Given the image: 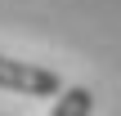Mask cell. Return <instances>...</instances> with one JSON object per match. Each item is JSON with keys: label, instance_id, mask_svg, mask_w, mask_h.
Listing matches in <instances>:
<instances>
[{"label": "cell", "instance_id": "cell-1", "mask_svg": "<svg viewBox=\"0 0 121 116\" xmlns=\"http://www.w3.org/2000/svg\"><path fill=\"white\" fill-rule=\"evenodd\" d=\"M0 89L9 94H27V98H58L67 85L54 67L40 63H22V58H4L0 54Z\"/></svg>", "mask_w": 121, "mask_h": 116}, {"label": "cell", "instance_id": "cell-2", "mask_svg": "<svg viewBox=\"0 0 121 116\" xmlns=\"http://www.w3.org/2000/svg\"><path fill=\"white\" fill-rule=\"evenodd\" d=\"M94 112V94L85 85H67L58 98H54V112L49 116H90Z\"/></svg>", "mask_w": 121, "mask_h": 116}]
</instances>
